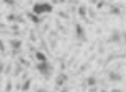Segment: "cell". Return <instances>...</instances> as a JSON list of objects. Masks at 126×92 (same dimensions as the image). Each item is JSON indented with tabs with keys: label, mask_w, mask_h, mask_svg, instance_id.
I'll use <instances>...</instances> for the list:
<instances>
[{
	"label": "cell",
	"mask_w": 126,
	"mask_h": 92,
	"mask_svg": "<svg viewBox=\"0 0 126 92\" xmlns=\"http://www.w3.org/2000/svg\"><path fill=\"white\" fill-rule=\"evenodd\" d=\"M53 11V5L50 3H35L33 5V12L35 15H42V14H50Z\"/></svg>",
	"instance_id": "6da1fadb"
},
{
	"label": "cell",
	"mask_w": 126,
	"mask_h": 92,
	"mask_svg": "<svg viewBox=\"0 0 126 92\" xmlns=\"http://www.w3.org/2000/svg\"><path fill=\"white\" fill-rule=\"evenodd\" d=\"M35 57L37 60H38L39 62H45V61H47V57H46V54L44 53V51H41V50H37L35 51Z\"/></svg>",
	"instance_id": "4fadbf2b"
},
{
	"label": "cell",
	"mask_w": 126,
	"mask_h": 92,
	"mask_svg": "<svg viewBox=\"0 0 126 92\" xmlns=\"http://www.w3.org/2000/svg\"><path fill=\"white\" fill-rule=\"evenodd\" d=\"M0 16H1V14H0Z\"/></svg>",
	"instance_id": "8d00e7d4"
},
{
	"label": "cell",
	"mask_w": 126,
	"mask_h": 92,
	"mask_svg": "<svg viewBox=\"0 0 126 92\" xmlns=\"http://www.w3.org/2000/svg\"><path fill=\"white\" fill-rule=\"evenodd\" d=\"M30 87H31V78H26V80L20 84V91L27 92L29 89H30Z\"/></svg>",
	"instance_id": "8fae6325"
},
{
	"label": "cell",
	"mask_w": 126,
	"mask_h": 92,
	"mask_svg": "<svg viewBox=\"0 0 126 92\" xmlns=\"http://www.w3.org/2000/svg\"><path fill=\"white\" fill-rule=\"evenodd\" d=\"M0 53H1V54H6V47H4L3 39H0Z\"/></svg>",
	"instance_id": "44dd1931"
},
{
	"label": "cell",
	"mask_w": 126,
	"mask_h": 92,
	"mask_svg": "<svg viewBox=\"0 0 126 92\" xmlns=\"http://www.w3.org/2000/svg\"><path fill=\"white\" fill-rule=\"evenodd\" d=\"M110 15H121V8L117 4H110V10H109Z\"/></svg>",
	"instance_id": "7c38bea8"
},
{
	"label": "cell",
	"mask_w": 126,
	"mask_h": 92,
	"mask_svg": "<svg viewBox=\"0 0 126 92\" xmlns=\"http://www.w3.org/2000/svg\"><path fill=\"white\" fill-rule=\"evenodd\" d=\"M12 91V81L11 78H8L6 83V88H4V92H11Z\"/></svg>",
	"instance_id": "2e32d148"
},
{
	"label": "cell",
	"mask_w": 126,
	"mask_h": 92,
	"mask_svg": "<svg viewBox=\"0 0 126 92\" xmlns=\"http://www.w3.org/2000/svg\"><path fill=\"white\" fill-rule=\"evenodd\" d=\"M11 72H12V64H11V62H8V64H6V68H4V75L8 76Z\"/></svg>",
	"instance_id": "9a60e30c"
},
{
	"label": "cell",
	"mask_w": 126,
	"mask_h": 92,
	"mask_svg": "<svg viewBox=\"0 0 126 92\" xmlns=\"http://www.w3.org/2000/svg\"><path fill=\"white\" fill-rule=\"evenodd\" d=\"M4 68H6V64L3 60H0V75H4Z\"/></svg>",
	"instance_id": "ffe728a7"
},
{
	"label": "cell",
	"mask_w": 126,
	"mask_h": 92,
	"mask_svg": "<svg viewBox=\"0 0 126 92\" xmlns=\"http://www.w3.org/2000/svg\"><path fill=\"white\" fill-rule=\"evenodd\" d=\"M3 3L7 5H15V0H3Z\"/></svg>",
	"instance_id": "cb8c5ba5"
},
{
	"label": "cell",
	"mask_w": 126,
	"mask_h": 92,
	"mask_svg": "<svg viewBox=\"0 0 126 92\" xmlns=\"http://www.w3.org/2000/svg\"><path fill=\"white\" fill-rule=\"evenodd\" d=\"M15 23H22V24H25L26 20H25V19H23L20 15H16V22H15Z\"/></svg>",
	"instance_id": "603a6c76"
},
{
	"label": "cell",
	"mask_w": 126,
	"mask_h": 92,
	"mask_svg": "<svg viewBox=\"0 0 126 92\" xmlns=\"http://www.w3.org/2000/svg\"><path fill=\"white\" fill-rule=\"evenodd\" d=\"M68 81V75H65L64 72H61L60 75L56 77V89H58V88H61V87H64V84Z\"/></svg>",
	"instance_id": "8992f818"
},
{
	"label": "cell",
	"mask_w": 126,
	"mask_h": 92,
	"mask_svg": "<svg viewBox=\"0 0 126 92\" xmlns=\"http://www.w3.org/2000/svg\"><path fill=\"white\" fill-rule=\"evenodd\" d=\"M100 92H107V91H106V89H102V91H100Z\"/></svg>",
	"instance_id": "d590c367"
},
{
	"label": "cell",
	"mask_w": 126,
	"mask_h": 92,
	"mask_svg": "<svg viewBox=\"0 0 126 92\" xmlns=\"http://www.w3.org/2000/svg\"><path fill=\"white\" fill-rule=\"evenodd\" d=\"M104 4H106V3H104V1H103V0H100V1H99V3H98V5H96V8H98V10H100V8H102V7H103V5H104Z\"/></svg>",
	"instance_id": "83f0119b"
},
{
	"label": "cell",
	"mask_w": 126,
	"mask_h": 92,
	"mask_svg": "<svg viewBox=\"0 0 126 92\" xmlns=\"http://www.w3.org/2000/svg\"><path fill=\"white\" fill-rule=\"evenodd\" d=\"M8 43H10V47H11L12 50H19V51H20L22 45H23L22 39H18V38H11V39L8 41Z\"/></svg>",
	"instance_id": "52a82bcc"
},
{
	"label": "cell",
	"mask_w": 126,
	"mask_h": 92,
	"mask_svg": "<svg viewBox=\"0 0 126 92\" xmlns=\"http://www.w3.org/2000/svg\"><path fill=\"white\" fill-rule=\"evenodd\" d=\"M19 62H20L22 65H26V66H29V65H30V64H29V62L26 61L25 58H23V57H19Z\"/></svg>",
	"instance_id": "d4e9b609"
},
{
	"label": "cell",
	"mask_w": 126,
	"mask_h": 92,
	"mask_svg": "<svg viewBox=\"0 0 126 92\" xmlns=\"http://www.w3.org/2000/svg\"><path fill=\"white\" fill-rule=\"evenodd\" d=\"M121 35H122V45H126V31H122Z\"/></svg>",
	"instance_id": "484cf974"
},
{
	"label": "cell",
	"mask_w": 126,
	"mask_h": 92,
	"mask_svg": "<svg viewBox=\"0 0 126 92\" xmlns=\"http://www.w3.org/2000/svg\"><path fill=\"white\" fill-rule=\"evenodd\" d=\"M29 39H30L31 42H35V41H37V37H35V32H34V31H30V35H29Z\"/></svg>",
	"instance_id": "7402d4cb"
},
{
	"label": "cell",
	"mask_w": 126,
	"mask_h": 92,
	"mask_svg": "<svg viewBox=\"0 0 126 92\" xmlns=\"http://www.w3.org/2000/svg\"><path fill=\"white\" fill-rule=\"evenodd\" d=\"M77 14H79L80 18L87 19V15H88V8H87V5H85V4H81V5H80L79 10H77Z\"/></svg>",
	"instance_id": "9c48e42d"
},
{
	"label": "cell",
	"mask_w": 126,
	"mask_h": 92,
	"mask_svg": "<svg viewBox=\"0 0 126 92\" xmlns=\"http://www.w3.org/2000/svg\"><path fill=\"white\" fill-rule=\"evenodd\" d=\"M52 1L54 3V4H58V3H60V1H58V0H52Z\"/></svg>",
	"instance_id": "836d02e7"
},
{
	"label": "cell",
	"mask_w": 126,
	"mask_h": 92,
	"mask_svg": "<svg viewBox=\"0 0 126 92\" xmlns=\"http://www.w3.org/2000/svg\"><path fill=\"white\" fill-rule=\"evenodd\" d=\"M34 92H49V91H47V89H45V88H37Z\"/></svg>",
	"instance_id": "f546056e"
},
{
	"label": "cell",
	"mask_w": 126,
	"mask_h": 92,
	"mask_svg": "<svg viewBox=\"0 0 126 92\" xmlns=\"http://www.w3.org/2000/svg\"><path fill=\"white\" fill-rule=\"evenodd\" d=\"M26 16H27V19H30L34 24H39L42 22V18H39V16L35 15L34 12H26Z\"/></svg>",
	"instance_id": "ba28073f"
},
{
	"label": "cell",
	"mask_w": 126,
	"mask_h": 92,
	"mask_svg": "<svg viewBox=\"0 0 126 92\" xmlns=\"http://www.w3.org/2000/svg\"><path fill=\"white\" fill-rule=\"evenodd\" d=\"M107 43H115V45H122V35H121V31L119 30H112L111 31V34H110V37H109V39L106 41Z\"/></svg>",
	"instance_id": "3957f363"
},
{
	"label": "cell",
	"mask_w": 126,
	"mask_h": 92,
	"mask_svg": "<svg viewBox=\"0 0 126 92\" xmlns=\"http://www.w3.org/2000/svg\"><path fill=\"white\" fill-rule=\"evenodd\" d=\"M7 27V24L6 23H3V22H0V31H3L4 29Z\"/></svg>",
	"instance_id": "f1b7e54d"
},
{
	"label": "cell",
	"mask_w": 126,
	"mask_h": 92,
	"mask_svg": "<svg viewBox=\"0 0 126 92\" xmlns=\"http://www.w3.org/2000/svg\"><path fill=\"white\" fill-rule=\"evenodd\" d=\"M90 92H98V88H96V85H95V87H91Z\"/></svg>",
	"instance_id": "4dcf8cb0"
},
{
	"label": "cell",
	"mask_w": 126,
	"mask_h": 92,
	"mask_svg": "<svg viewBox=\"0 0 126 92\" xmlns=\"http://www.w3.org/2000/svg\"><path fill=\"white\" fill-rule=\"evenodd\" d=\"M88 15H90V16H91V18H92V19H94V18H95V16H96L95 14H94V10H92V8H88Z\"/></svg>",
	"instance_id": "4316f807"
},
{
	"label": "cell",
	"mask_w": 126,
	"mask_h": 92,
	"mask_svg": "<svg viewBox=\"0 0 126 92\" xmlns=\"http://www.w3.org/2000/svg\"><path fill=\"white\" fill-rule=\"evenodd\" d=\"M56 26H57V29L60 30L61 32H64V34H65V32H66V30H65V29H64V27H63V24L60 23V20H56Z\"/></svg>",
	"instance_id": "d6986e66"
},
{
	"label": "cell",
	"mask_w": 126,
	"mask_h": 92,
	"mask_svg": "<svg viewBox=\"0 0 126 92\" xmlns=\"http://www.w3.org/2000/svg\"><path fill=\"white\" fill-rule=\"evenodd\" d=\"M0 92H1V78H0Z\"/></svg>",
	"instance_id": "e575fe53"
},
{
	"label": "cell",
	"mask_w": 126,
	"mask_h": 92,
	"mask_svg": "<svg viewBox=\"0 0 126 92\" xmlns=\"http://www.w3.org/2000/svg\"><path fill=\"white\" fill-rule=\"evenodd\" d=\"M125 53H126V51H125Z\"/></svg>",
	"instance_id": "74e56055"
},
{
	"label": "cell",
	"mask_w": 126,
	"mask_h": 92,
	"mask_svg": "<svg viewBox=\"0 0 126 92\" xmlns=\"http://www.w3.org/2000/svg\"><path fill=\"white\" fill-rule=\"evenodd\" d=\"M61 92H69V88H66V87H64V88H63V91H61Z\"/></svg>",
	"instance_id": "d6a6232c"
},
{
	"label": "cell",
	"mask_w": 126,
	"mask_h": 92,
	"mask_svg": "<svg viewBox=\"0 0 126 92\" xmlns=\"http://www.w3.org/2000/svg\"><path fill=\"white\" fill-rule=\"evenodd\" d=\"M75 35H76L77 39L87 42V32H85V30L83 29V26L80 23H75Z\"/></svg>",
	"instance_id": "277c9868"
},
{
	"label": "cell",
	"mask_w": 126,
	"mask_h": 92,
	"mask_svg": "<svg viewBox=\"0 0 126 92\" xmlns=\"http://www.w3.org/2000/svg\"><path fill=\"white\" fill-rule=\"evenodd\" d=\"M22 72H23V65L18 61L16 64L14 65V72H12V76L18 77V76H20V73H22Z\"/></svg>",
	"instance_id": "30bf717a"
},
{
	"label": "cell",
	"mask_w": 126,
	"mask_h": 92,
	"mask_svg": "<svg viewBox=\"0 0 126 92\" xmlns=\"http://www.w3.org/2000/svg\"><path fill=\"white\" fill-rule=\"evenodd\" d=\"M65 69V62H61V70Z\"/></svg>",
	"instance_id": "1f68e13d"
},
{
	"label": "cell",
	"mask_w": 126,
	"mask_h": 92,
	"mask_svg": "<svg viewBox=\"0 0 126 92\" xmlns=\"http://www.w3.org/2000/svg\"><path fill=\"white\" fill-rule=\"evenodd\" d=\"M35 69L38 70L42 76H45V77H50L52 73H53V70H54V68H53L52 64H49L47 61H45V62H38V64L35 65Z\"/></svg>",
	"instance_id": "7a4b0ae2"
},
{
	"label": "cell",
	"mask_w": 126,
	"mask_h": 92,
	"mask_svg": "<svg viewBox=\"0 0 126 92\" xmlns=\"http://www.w3.org/2000/svg\"><path fill=\"white\" fill-rule=\"evenodd\" d=\"M57 15L60 16V18L65 19V20H69V15H68L66 12H64V11H58V12H57Z\"/></svg>",
	"instance_id": "ac0fdd59"
},
{
	"label": "cell",
	"mask_w": 126,
	"mask_h": 92,
	"mask_svg": "<svg viewBox=\"0 0 126 92\" xmlns=\"http://www.w3.org/2000/svg\"><path fill=\"white\" fill-rule=\"evenodd\" d=\"M6 19H7V22H10V23H15V22H16V15H15V14H8Z\"/></svg>",
	"instance_id": "e0dca14e"
},
{
	"label": "cell",
	"mask_w": 126,
	"mask_h": 92,
	"mask_svg": "<svg viewBox=\"0 0 126 92\" xmlns=\"http://www.w3.org/2000/svg\"><path fill=\"white\" fill-rule=\"evenodd\" d=\"M96 83H98V78H96L95 76H90V77H87V80H85V85H88V87H95Z\"/></svg>",
	"instance_id": "5bb4252c"
},
{
	"label": "cell",
	"mask_w": 126,
	"mask_h": 92,
	"mask_svg": "<svg viewBox=\"0 0 126 92\" xmlns=\"http://www.w3.org/2000/svg\"><path fill=\"white\" fill-rule=\"evenodd\" d=\"M107 78H109V81H111V83H121V81L123 80L122 75H121L117 69L109 70V73H107Z\"/></svg>",
	"instance_id": "5b68a950"
}]
</instances>
